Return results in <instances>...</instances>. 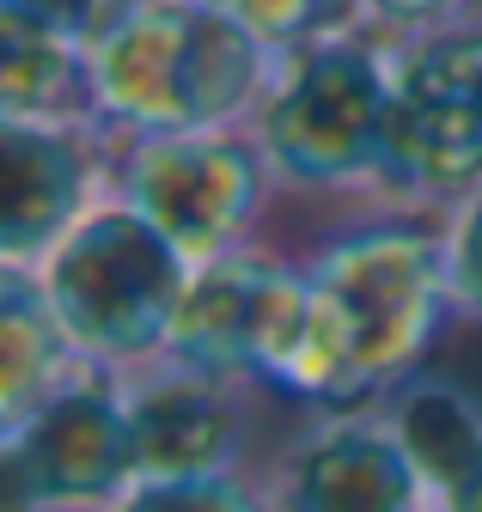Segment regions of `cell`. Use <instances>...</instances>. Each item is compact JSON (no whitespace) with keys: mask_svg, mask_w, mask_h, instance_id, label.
Segmentation results:
<instances>
[{"mask_svg":"<svg viewBox=\"0 0 482 512\" xmlns=\"http://www.w3.org/2000/svg\"><path fill=\"white\" fill-rule=\"evenodd\" d=\"M299 263H306V336L281 397L318 415L385 409L452 324L440 214H342L299 250Z\"/></svg>","mask_w":482,"mask_h":512,"instance_id":"6da1fadb","label":"cell"},{"mask_svg":"<svg viewBox=\"0 0 482 512\" xmlns=\"http://www.w3.org/2000/svg\"><path fill=\"white\" fill-rule=\"evenodd\" d=\"M275 61L208 0H123L86 43L92 116L116 141L251 128Z\"/></svg>","mask_w":482,"mask_h":512,"instance_id":"7a4b0ae2","label":"cell"},{"mask_svg":"<svg viewBox=\"0 0 482 512\" xmlns=\"http://www.w3.org/2000/svg\"><path fill=\"white\" fill-rule=\"evenodd\" d=\"M391 98L397 43H385L367 25L281 55L269 98L251 116L275 189L293 202L336 208V220L385 208Z\"/></svg>","mask_w":482,"mask_h":512,"instance_id":"3957f363","label":"cell"},{"mask_svg":"<svg viewBox=\"0 0 482 512\" xmlns=\"http://www.w3.org/2000/svg\"><path fill=\"white\" fill-rule=\"evenodd\" d=\"M190 281H196L190 256L116 196H104L43 263V287L80 366L110 378L171 348Z\"/></svg>","mask_w":482,"mask_h":512,"instance_id":"277c9868","label":"cell"},{"mask_svg":"<svg viewBox=\"0 0 482 512\" xmlns=\"http://www.w3.org/2000/svg\"><path fill=\"white\" fill-rule=\"evenodd\" d=\"M110 196L153 220L190 263L257 244L269 208L281 202L275 171L251 128L202 135H110Z\"/></svg>","mask_w":482,"mask_h":512,"instance_id":"5b68a950","label":"cell"},{"mask_svg":"<svg viewBox=\"0 0 482 512\" xmlns=\"http://www.w3.org/2000/svg\"><path fill=\"white\" fill-rule=\"evenodd\" d=\"M482 189V13L397 43L385 208L446 214Z\"/></svg>","mask_w":482,"mask_h":512,"instance_id":"8992f818","label":"cell"},{"mask_svg":"<svg viewBox=\"0 0 482 512\" xmlns=\"http://www.w3.org/2000/svg\"><path fill=\"white\" fill-rule=\"evenodd\" d=\"M299 336H306V263L257 238L196 269L165 354L226 384L287 391Z\"/></svg>","mask_w":482,"mask_h":512,"instance_id":"52a82bcc","label":"cell"},{"mask_svg":"<svg viewBox=\"0 0 482 512\" xmlns=\"http://www.w3.org/2000/svg\"><path fill=\"white\" fill-rule=\"evenodd\" d=\"M110 196V135L98 122L0 116V263L43 269Z\"/></svg>","mask_w":482,"mask_h":512,"instance_id":"ba28073f","label":"cell"},{"mask_svg":"<svg viewBox=\"0 0 482 512\" xmlns=\"http://www.w3.org/2000/svg\"><path fill=\"white\" fill-rule=\"evenodd\" d=\"M13 439L31 464L43 512H110L141 482L123 384L110 372L80 366Z\"/></svg>","mask_w":482,"mask_h":512,"instance_id":"9c48e42d","label":"cell"},{"mask_svg":"<svg viewBox=\"0 0 482 512\" xmlns=\"http://www.w3.org/2000/svg\"><path fill=\"white\" fill-rule=\"evenodd\" d=\"M116 384H123V409H129V433H135V476L141 482L238 470L251 384L208 378V372L171 360V354L123 372Z\"/></svg>","mask_w":482,"mask_h":512,"instance_id":"30bf717a","label":"cell"},{"mask_svg":"<svg viewBox=\"0 0 482 512\" xmlns=\"http://www.w3.org/2000/svg\"><path fill=\"white\" fill-rule=\"evenodd\" d=\"M269 512H428L403 439L385 415H324L275 464Z\"/></svg>","mask_w":482,"mask_h":512,"instance_id":"8fae6325","label":"cell"},{"mask_svg":"<svg viewBox=\"0 0 482 512\" xmlns=\"http://www.w3.org/2000/svg\"><path fill=\"white\" fill-rule=\"evenodd\" d=\"M74 372L80 354L55 317L43 269L0 263V433H19Z\"/></svg>","mask_w":482,"mask_h":512,"instance_id":"7c38bea8","label":"cell"},{"mask_svg":"<svg viewBox=\"0 0 482 512\" xmlns=\"http://www.w3.org/2000/svg\"><path fill=\"white\" fill-rule=\"evenodd\" d=\"M0 116L25 122H98L86 49L0 0Z\"/></svg>","mask_w":482,"mask_h":512,"instance_id":"4fadbf2b","label":"cell"},{"mask_svg":"<svg viewBox=\"0 0 482 512\" xmlns=\"http://www.w3.org/2000/svg\"><path fill=\"white\" fill-rule=\"evenodd\" d=\"M379 415L397 427V439H403V452H409L421 488H428V512L482 458V403H470L458 384H440V378H421L415 372Z\"/></svg>","mask_w":482,"mask_h":512,"instance_id":"5bb4252c","label":"cell"},{"mask_svg":"<svg viewBox=\"0 0 482 512\" xmlns=\"http://www.w3.org/2000/svg\"><path fill=\"white\" fill-rule=\"evenodd\" d=\"M220 7L232 25H245L269 55H293L306 43H324V37H342V31H360V0H208Z\"/></svg>","mask_w":482,"mask_h":512,"instance_id":"9a60e30c","label":"cell"},{"mask_svg":"<svg viewBox=\"0 0 482 512\" xmlns=\"http://www.w3.org/2000/svg\"><path fill=\"white\" fill-rule=\"evenodd\" d=\"M110 512H269V488L245 470H214L177 482H135Z\"/></svg>","mask_w":482,"mask_h":512,"instance_id":"2e32d148","label":"cell"},{"mask_svg":"<svg viewBox=\"0 0 482 512\" xmlns=\"http://www.w3.org/2000/svg\"><path fill=\"white\" fill-rule=\"evenodd\" d=\"M440 226H446V293H452V317L482 330V189L464 196L458 208H446Z\"/></svg>","mask_w":482,"mask_h":512,"instance_id":"e0dca14e","label":"cell"},{"mask_svg":"<svg viewBox=\"0 0 482 512\" xmlns=\"http://www.w3.org/2000/svg\"><path fill=\"white\" fill-rule=\"evenodd\" d=\"M476 13H482V0H360V19L385 43L434 37V31H446L458 19H476Z\"/></svg>","mask_w":482,"mask_h":512,"instance_id":"ac0fdd59","label":"cell"},{"mask_svg":"<svg viewBox=\"0 0 482 512\" xmlns=\"http://www.w3.org/2000/svg\"><path fill=\"white\" fill-rule=\"evenodd\" d=\"M13 13H25V19H37V25H49L55 37H68V43H92L104 25H110V13L123 7V0H7Z\"/></svg>","mask_w":482,"mask_h":512,"instance_id":"d6986e66","label":"cell"},{"mask_svg":"<svg viewBox=\"0 0 482 512\" xmlns=\"http://www.w3.org/2000/svg\"><path fill=\"white\" fill-rule=\"evenodd\" d=\"M0 512H43V494L31 482V464L13 433H0Z\"/></svg>","mask_w":482,"mask_h":512,"instance_id":"ffe728a7","label":"cell"},{"mask_svg":"<svg viewBox=\"0 0 482 512\" xmlns=\"http://www.w3.org/2000/svg\"><path fill=\"white\" fill-rule=\"evenodd\" d=\"M434 512H482V458H476V464H470L440 500H434Z\"/></svg>","mask_w":482,"mask_h":512,"instance_id":"44dd1931","label":"cell"}]
</instances>
